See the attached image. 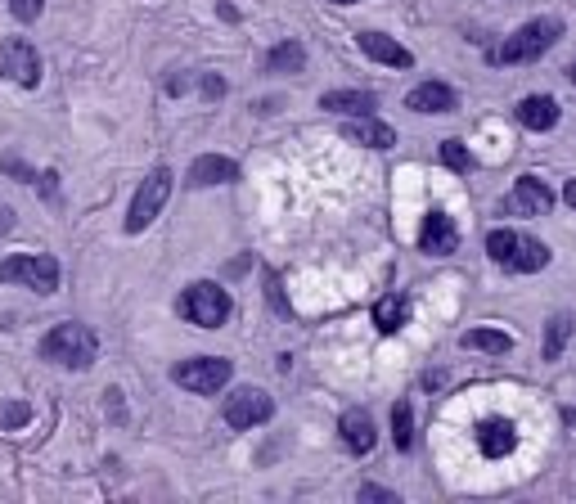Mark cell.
<instances>
[{
  "mask_svg": "<svg viewBox=\"0 0 576 504\" xmlns=\"http://www.w3.org/2000/svg\"><path fill=\"white\" fill-rule=\"evenodd\" d=\"M36 351H41V360H50V365H59V369H90L99 360V338H95V329L68 320V324H54Z\"/></svg>",
  "mask_w": 576,
  "mask_h": 504,
  "instance_id": "6da1fadb",
  "label": "cell"
},
{
  "mask_svg": "<svg viewBox=\"0 0 576 504\" xmlns=\"http://www.w3.org/2000/svg\"><path fill=\"white\" fill-rule=\"evenodd\" d=\"M563 36V18H531L518 32H509L491 50V63H536L540 54H549Z\"/></svg>",
  "mask_w": 576,
  "mask_h": 504,
  "instance_id": "7a4b0ae2",
  "label": "cell"
},
{
  "mask_svg": "<svg viewBox=\"0 0 576 504\" xmlns=\"http://www.w3.org/2000/svg\"><path fill=\"white\" fill-rule=\"evenodd\" d=\"M486 257L504 270H518V275H536V270L549 266V248L531 234L518 230H491L486 234Z\"/></svg>",
  "mask_w": 576,
  "mask_h": 504,
  "instance_id": "3957f363",
  "label": "cell"
},
{
  "mask_svg": "<svg viewBox=\"0 0 576 504\" xmlns=\"http://www.w3.org/2000/svg\"><path fill=\"white\" fill-rule=\"evenodd\" d=\"M230 311H234V302L216 279H194V284L180 293V315H185L189 324H198V329H221V324L230 320Z\"/></svg>",
  "mask_w": 576,
  "mask_h": 504,
  "instance_id": "277c9868",
  "label": "cell"
},
{
  "mask_svg": "<svg viewBox=\"0 0 576 504\" xmlns=\"http://www.w3.org/2000/svg\"><path fill=\"white\" fill-rule=\"evenodd\" d=\"M0 284H23L32 293L50 297L59 293V261L50 252H18V257L0 261Z\"/></svg>",
  "mask_w": 576,
  "mask_h": 504,
  "instance_id": "5b68a950",
  "label": "cell"
},
{
  "mask_svg": "<svg viewBox=\"0 0 576 504\" xmlns=\"http://www.w3.org/2000/svg\"><path fill=\"white\" fill-rule=\"evenodd\" d=\"M171 185H176L171 167H153L149 176L140 180L131 207H126V234H140V230H149V225L158 221V212L167 207V198H171Z\"/></svg>",
  "mask_w": 576,
  "mask_h": 504,
  "instance_id": "8992f818",
  "label": "cell"
},
{
  "mask_svg": "<svg viewBox=\"0 0 576 504\" xmlns=\"http://www.w3.org/2000/svg\"><path fill=\"white\" fill-rule=\"evenodd\" d=\"M230 378H234V360H225V356H194L171 369V383L194 396H216Z\"/></svg>",
  "mask_w": 576,
  "mask_h": 504,
  "instance_id": "52a82bcc",
  "label": "cell"
},
{
  "mask_svg": "<svg viewBox=\"0 0 576 504\" xmlns=\"http://www.w3.org/2000/svg\"><path fill=\"white\" fill-rule=\"evenodd\" d=\"M0 81H14L23 90L41 86V54L27 36H5L0 41Z\"/></svg>",
  "mask_w": 576,
  "mask_h": 504,
  "instance_id": "ba28073f",
  "label": "cell"
},
{
  "mask_svg": "<svg viewBox=\"0 0 576 504\" xmlns=\"http://www.w3.org/2000/svg\"><path fill=\"white\" fill-rule=\"evenodd\" d=\"M270 419H275V396L266 387H239V392L225 396V423L234 432H252Z\"/></svg>",
  "mask_w": 576,
  "mask_h": 504,
  "instance_id": "9c48e42d",
  "label": "cell"
},
{
  "mask_svg": "<svg viewBox=\"0 0 576 504\" xmlns=\"http://www.w3.org/2000/svg\"><path fill=\"white\" fill-rule=\"evenodd\" d=\"M554 203H558L554 189H549L540 176H518L509 189V198H504V212L509 216H545Z\"/></svg>",
  "mask_w": 576,
  "mask_h": 504,
  "instance_id": "30bf717a",
  "label": "cell"
},
{
  "mask_svg": "<svg viewBox=\"0 0 576 504\" xmlns=\"http://www.w3.org/2000/svg\"><path fill=\"white\" fill-rule=\"evenodd\" d=\"M473 437H477V450H482L486 459H504L518 450V423L504 419V414H491V419L477 423Z\"/></svg>",
  "mask_w": 576,
  "mask_h": 504,
  "instance_id": "8fae6325",
  "label": "cell"
},
{
  "mask_svg": "<svg viewBox=\"0 0 576 504\" xmlns=\"http://www.w3.org/2000/svg\"><path fill=\"white\" fill-rule=\"evenodd\" d=\"M459 248V225L450 221L441 207H432L428 216H423V230H419V252H428V257H450V252Z\"/></svg>",
  "mask_w": 576,
  "mask_h": 504,
  "instance_id": "7c38bea8",
  "label": "cell"
},
{
  "mask_svg": "<svg viewBox=\"0 0 576 504\" xmlns=\"http://www.w3.org/2000/svg\"><path fill=\"white\" fill-rule=\"evenodd\" d=\"M239 180V162L221 158V153H203V158L189 162L185 171V185L189 189H212V185H234Z\"/></svg>",
  "mask_w": 576,
  "mask_h": 504,
  "instance_id": "4fadbf2b",
  "label": "cell"
},
{
  "mask_svg": "<svg viewBox=\"0 0 576 504\" xmlns=\"http://www.w3.org/2000/svg\"><path fill=\"white\" fill-rule=\"evenodd\" d=\"M405 108H410V113H455L459 90L446 86V81H419V86L405 95Z\"/></svg>",
  "mask_w": 576,
  "mask_h": 504,
  "instance_id": "5bb4252c",
  "label": "cell"
},
{
  "mask_svg": "<svg viewBox=\"0 0 576 504\" xmlns=\"http://www.w3.org/2000/svg\"><path fill=\"white\" fill-rule=\"evenodd\" d=\"M356 45H360V54H369V59L383 63V68H414V54L383 32H356Z\"/></svg>",
  "mask_w": 576,
  "mask_h": 504,
  "instance_id": "9a60e30c",
  "label": "cell"
},
{
  "mask_svg": "<svg viewBox=\"0 0 576 504\" xmlns=\"http://www.w3.org/2000/svg\"><path fill=\"white\" fill-rule=\"evenodd\" d=\"M338 432L351 455H369V450L378 446V428H374V419H369V410H347L338 419Z\"/></svg>",
  "mask_w": 576,
  "mask_h": 504,
  "instance_id": "2e32d148",
  "label": "cell"
},
{
  "mask_svg": "<svg viewBox=\"0 0 576 504\" xmlns=\"http://www.w3.org/2000/svg\"><path fill=\"white\" fill-rule=\"evenodd\" d=\"M342 140L365 144V149H392L396 131L387 122H378L374 113H365V117H351V122H342Z\"/></svg>",
  "mask_w": 576,
  "mask_h": 504,
  "instance_id": "e0dca14e",
  "label": "cell"
},
{
  "mask_svg": "<svg viewBox=\"0 0 576 504\" xmlns=\"http://www.w3.org/2000/svg\"><path fill=\"white\" fill-rule=\"evenodd\" d=\"M320 108L324 113H342V117H365L378 108V95L374 90H324Z\"/></svg>",
  "mask_w": 576,
  "mask_h": 504,
  "instance_id": "ac0fdd59",
  "label": "cell"
},
{
  "mask_svg": "<svg viewBox=\"0 0 576 504\" xmlns=\"http://www.w3.org/2000/svg\"><path fill=\"white\" fill-rule=\"evenodd\" d=\"M522 131H554L558 126V104L549 95H527L518 108H513Z\"/></svg>",
  "mask_w": 576,
  "mask_h": 504,
  "instance_id": "d6986e66",
  "label": "cell"
},
{
  "mask_svg": "<svg viewBox=\"0 0 576 504\" xmlns=\"http://www.w3.org/2000/svg\"><path fill=\"white\" fill-rule=\"evenodd\" d=\"M266 72H275V77H293V72H306V45H302V41H279V45H270Z\"/></svg>",
  "mask_w": 576,
  "mask_h": 504,
  "instance_id": "ffe728a7",
  "label": "cell"
},
{
  "mask_svg": "<svg viewBox=\"0 0 576 504\" xmlns=\"http://www.w3.org/2000/svg\"><path fill=\"white\" fill-rule=\"evenodd\" d=\"M405 320H410V297H405V293H387V297H378V306H374V324H378V333H396V329H405Z\"/></svg>",
  "mask_w": 576,
  "mask_h": 504,
  "instance_id": "44dd1931",
  "label": "cell"
},
{
  "mask_svg": "<svg viewBox=\"0 0 576 504\" xmlns=\"http://www.w3.org/2000/svg\"><path fill=\"white\" fill-rule=\"evenodd\" d=\"M572 329H576V315H572V311L549 315V320H545V342H540V356H545V360H558V356H563V347H567V338H572Z\"/></svg>",
  "mask_w": 576,
  "mask_h": 504,
  "instance_id": "7402d4cb",
  "label": "cell"
},
{
  "mask_svg": "<svg viewBox=\"0 0 576 504\" xmlns=\"http://www.w3.org/2000/svg\"><path fill=\"white\" fill-rule=\"evenodd\" d=\"M459 347L486 351V356H504V351H513V338L504 329H468L464 338H459Z\"/></svg>",
  "mask_w": 576,
  "mask_h": 504,
  "instance_id": "603a6c76",
  "label": "cell"
},
{
  "mask_svg": "<svg viewBox=\"0 0 576 504\" xmlns=\"http://www.w3.org/2000/svg\"><path fill=\"white\" fill-rule=\"evenodd\" d=\"M392 446L396 450H410L414 446V410H410V401H396L392 405Z\"/></svg>",
  "mask_w": 576,
  "mask_h": 504,
  "instance_id": "cb8c5ba5",
  "label": "cell"
},
{
  "mask_svg": "<svg viewBox=\"0 0 576 504\" xmlns=\"http://www.w3.org/2000/svg\"><path fill=\"white\" fill-rule=\"evenodd\" d=\"M441 162H446L450 171H459V176H468V171L477 167V158L468 153L464 140H441Z\"/></svg>",
  "mask_w": 576,
  "mask_h": 504,
  "instance_id": "d4e9b609",
  "label": "cell"
},
{
  "mask_svg": "<svg viewBox=\"0 0 576 504\" xmlns=\"http://www.w3.org/2000/svg\"><path fill=\"white\" fill-rule=\"evenodd\" d=\"M27 419H32V405H27V401H0V428H5V432L23 428Z\"/></svg>",
  "mask_w": 576,
  "mask_h": 504,
  "instance_id": "484cf974",
  "label": "cell"
},
{
  "mask_svg": "<svg viewBox=\"0 0 576 504\" xmlns=\"http://www.w3.org/2000/svg\"><path fill=\"white\" fill-rule=\"evenodd\" d=\"M9 14H14L18 23H36V18L45 14V0H9Z\"/></svg>",
  "mask_w": 576,
  "mask_h": 504,
  "instance_id": "4316f807",
  "label": "cell"
},
{
  "mask_svg": "<svg viewBox=\"0 0 576 504\" xmlns=\"http://www.w3.org/2000/svg\"><path fill=\"white\" fill-rule=\"evenodd\" d=\"M0 171H9V176H14V180H23V185H32V180H36V171L27 167L23 158H14V153H5V158H0Z\"/></svg>",
  "mask_w": 576,
  "mask_h": 504,
  "instance_id": "83f0119b",
  "label": "cell"
},
{
  "mask_svg": "<svg viewBox=\"0 0 576 504\" xmlns=\"http://www.w3.org/2000/svg\"><path fill=\"white\" fill-rule=\"evenodd\" d=\"M360 500H378V504H401V495L387 486H360Z\"/></svg>",
  "mask_w": 576,
  "mask_h": 504,
  "instance_id": "f1b7e54d",
  "label": "cell"
},
{
  "mask_svg": "<svg viewBox=\"0 0 576 504\" xmlns=\"http://www.w3.org/2000/svg\"><path fill=\"white\" fill-rule=\"evenodd\" d=\"M203 95L207 99H221L225 95V77H212V72H207V77H203Z\"/></svg>",
  "mask_w": 576,
  "mask_h": 504,
  "instance_id": "f546056e",
  "label": "cell"
},
{
  "mask_svg": "<svg viewBox=\"0 0 576 504\" xmlns=\"http://www.w3.org/2000/svg\"><path fill=\"white\" fill-rule=\"evenodd\" d=\"M266 293H270V302H275V311H288V302L279 297V284H275V275H266Z\"/></svg>",
  "mask_w": 576,
  "mask_h": 504,
  "instance_id": "4dcf8cb0",
  "label": "cell"
},
{
  "mask_svg": "<svg viewBox=\"0 0 576 504\" xmlns=\"http://www.w3.org/2000/svg\"><path fill=\"white\" fill-rule=\"evenodd\" d=\"M9 230H14V207L0 203V234H9Z\"/></svg>",
  "mask_w": 576,
  "mask_h": 504,
  "instance_id": "1f68e13d",
  "label": "cell"
},
{
  "mask_svg": "<svg viewBox=\"0 0 576 504\" xmlns=\"http://www.w3.org/2000/svg\"><path fill=\"white\" fill-rule=\"evenodd\" d=\"M41 189H45V194H54V189H59V171H45V176H41Z\"/></svg>",
  "mask_w": 576,
  "mask_h": 504,
  "instance_id": "d6a6232c",
  "label": "cell"
},
{
  "mask_svg": "<svg viewBox=\"0 0 576 504\" xmlns=\"http://www.w3.org/2000/svg\"><path fill=\"white\" fill-rule=\"evenodd\" d=\"M563 203L576 212V180H567V185H563Z\"/></svg>",
  "mask_w": 576,
  "mask_h": 504,
  "instance_id": "836d02e7",
  "label": "cell"
},
{
  "mask_svg": "<svg viewBox=\"0 0 576 504\" xmlns=\"http://www.w3.org/2000/svg\"><path fill=\"white\" fill-rule=\"evenodd\" d=\"M563 423H567V428H576V405H567V410H563Z\"/></svg>",
  "mask_w": 576,
  "mask_h": 504,
  "instance_id": "e575fe53",
  "label": "cell"
},
{
  "mask_svg": "<svg viewBox=\"0 0 576 504\" xmlns=\"http://www.w3.org/2000/svg\"><path fill=\"white\" fill-rule=\"evenodd\" d=\"M567 77H572V86H576V63H572V68H567Z\"/></svg>",
  "mask_w": 576,
  "mask_h": 504,
  "instance_id": "d590c367",
  "label": "cell"
},
{
  "mask_svg": "<svg viewBox=\"0 0 576 504\" xmlns=\"http://www.w3.org/2000/svg\"><path fill=\"white\" fill-rule=\"evenodd\" d=\"M333 5H356V0H333Z\"/></svg>",
  "mask_w": 576,
  "mask_h": 504,
  "instance_id": "8d00e7d4",
  "label": "cell"
}]
</instances>
